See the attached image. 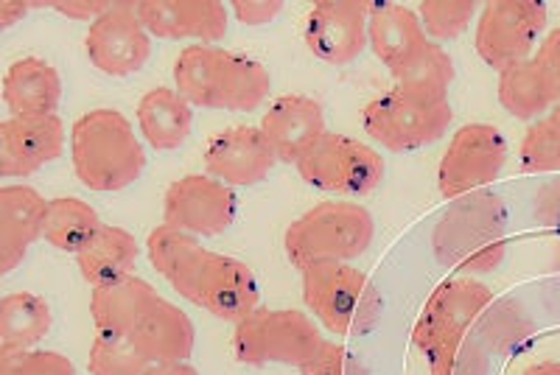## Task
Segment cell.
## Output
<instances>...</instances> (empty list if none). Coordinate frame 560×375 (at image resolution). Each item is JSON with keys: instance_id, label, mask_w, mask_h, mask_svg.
Returning <instances> with one entry per match:
<instances>
[{"instance_id": "cell-1", "label": "cell", "mask_w": 560, "mask_h": 375, "mask_svg": "<svg viewBox=\"0 0 560 375\" xmlns=\"http://www.w3.org/2000/svg\"><path fill=\"white\" fill-rule=\"evenodd\" d=\"M147 255L154 272L183 300L205 308L224 323H242L258 308V278L233 255L213 253L202 238L158 224L147 238Z\"/></svg>"}, {"instance_id": "cell-2", "label": "cell", "mask_w": 560, "mask_h": 375, "mask_svg": "<svg viewBox=\"0 0 560 375\" xmlns=\"http://www.w3.org/2000/svg\"><path fill=\"white\" fill-rule=\"evenodd\" d=\"M90 317L96 331L124 339L152 364L188 362L197 344L191 317L138 274L93 289Z\"/></svg>"}, {"instance_id": "cell-3", "label": "cell", "mask_w": 560, "mask_h": 375, "mask_svg": "<svg viewBox=\"0 0 560 375\" xmlns=\"http://www.w3.org/2000/svg\"><path fill=\"white\" fill-rule=\"evenodd\" d=\"M174 87L191 107L255 113L267 104L272 73L247 54L194 43L174 62Z\"/></svg>"}, {"instance_id": "cell-4", "label": "cell", "mask_w": 560, "mask_h": 375, "mask_svg": "<svg viewBox=\"0 0 560 375\" xmlns=\"http://www.w3.org/2000/svg\"><path fill=\"white\" fill-rule=\"evenodd\" d=\"M70 163L88 191H127L147 172V149L121 109L98 107L70 127Z\"/></svg>"}, {"instance_id": "cell-5", "label": "cell", "mask_w": 560, "mask_h": 375, "mask_svg": "<svg viewBox=\"0 0 560 375\" xmlns=\"http://www.w3.org/2000/svg\"><path fill=\"white\" fill-rule=\"evenodd\" d=\"M432 247L443 267L463 274L497 272L508 255V210L493 194L454 199L438 222Z\"/></svg>"}, {"instance_id": "cell-6", "label": "cell", "mask_w": 560, "mask_h": 375, "mask_svg": "<svg viewBox=\"0 0 560 375\" xmlns=\"http://www.w3.org/2000/svg\"><path fill=\"white\" fill-rule=\"evenodd\" d=\"M376 238V219L364 204L328 199L294 219L283 233V249L294 269L314 263L359 261Z\"/></svg>"}, {"instance_id": "cell-7", "label": "cell", "mask_w": 560, "mask_h": 375, "mask_svg": "<svg viewBox=\"0 0 560 375\" xmlns=\"http://www.w3.org/2000/svg\"><path fill=\"white\" fill-rule=\"evenodd\" d=\"M300 278H303V303L334 337H370L382 323V292L359 267L325 261L303 269Z\"/></svg>"}, {"instance_id": "cell-8", "label": "cell", "mask_w": 560, "mask_h": 375, "mask_svg": "<svg viewBox=\"0 0 560 375\" xmlns=\"http://www.w3.org/2000/svg\"><path fill=\"white\" fill-rule=\"evenodd\" d=\"M325 342L319 325L298 308H255L233 328V356L247 367H303Z\"/></svg>"}, {"instance_id": "cell-9", "label": "cell", "mask_w": 560, "mask_h": 375, "mask_svg": "<svg viewBox=\"0 0 560 375\" xmlns=\"http://www.w3.org/2000/svg\"><path fill=\"white\" fill-rule=\"evenodd\" d=\"M294 168L314 191L337 194V197H368L384 183L387 163L382 152L362 140L325 132L317 147Z\"/></svg>"}, {"instance_id": "cell-10", "label": "cell", "mask_w": 560, "mask_h": 375, "mask_svg": "<svg viewBox=\"0 0 560 375\" xmlns=\"http://www.w3.org/2000/svg\"><path fill=\"white\" fill-rule=\"evenodd\" d=\"M549 9L541 0H490L482 3L474 32L479 59L493 70H508L533 57L547 32Z\"/></svg>"}, {"instance_id": "cell-11", "label": "cell", "mask_w": 560, "mask_h": 375, "mask_svg": "<svg viewBox=\"0 0 560 375\" xmlns=\"http://www.w3.org/2000/svg\"><path fill=\"white\" fill-rule=\"evenodd\" d=\"M454 121L452 104H429L389 90L362 113V127L378 147L393 154H412L438 143Z\"/></svg>"}, {"instance_id": "cell-12", "label": "cell", "mask_w": 560, "mask_h": 375, "mask_svg": "<svg viewBox=\"0 0 560 375\" xmlns=\"http://www.w3.org/2000/svg\"><path fill=\"white\" fill-rule=\"evenodd\" d=\"M510 147L493 124H465L440 157L438 188L443 199H463L493 185L508 166Z\"/></svg>"}, {"instance_id": "cell-13", "label": "cell", "mask_w": 560, "mask_h": 375, "mask_svg": "<svg viewBox=\"0 0 560 375\" xmlns=\"http://www.w3.org/2000/svg\"><path fill=\"white\" fill-rule=\"evenodd\" d=\"M238 213L236 191L210 174L174 179L163 194V224L197 238L224 236Z\"/></svg>"}, {"instance_id": "cell-14", "label": "cell", "mask_w": 560, "mask_h": 375, "mask_svg": "<svg viewBox=\"0 0 560 375\" xmlns=\"http://www.w3.org/2000/svg\"><path fill=\"white\" fill-rule=\"evenodd\" d=\"M90 65L113 79L135 77L152 59V34L138 14V3L118 0L96 23H90L84 37Z\"/></svg>"}, {"instance_id": "cell-15", "label": "cell", "mask_w": 560, "mask_h": 375, "mask_svg": "<svg viewBox=\"0 0 560 375\" xmlns=\"http://www.w3.org/2000/svg\"><path fill=\"white\" fill-rule=\"evenodd\" d=\"M493 303V292L479 280L468 274L446 278L429 294L427 306L420 308L412 328V344L420 353H427L432 344L474 328Z\"/></svg>"}, {"instance_id": "cell-16", "label": "cell", "mask_w": 560, "mask_h": 375, "mask_svg": "<svg viewBox=\"0 0 560 375\" xmlns=\"http://www.w3.org/2000/svg\"><path fill=\"white\" fill-rule=\"evenodd\" d=\"M370 0H319L308 12L303 43L325 65L345 68L370 45Z\"/></svg>"}, {"instance_id": "cell-17", "label": "cell", "mask_w": 560, "mask_h": 375, "mask_svg": "<svg viewBox=\"0 0 560 375\" xmlns=\"http://www.w3.org/2000/svg\"><path fill=\"white\" fill-rule=\"evenodd\" d=\"M68 129L59 115L0 121V177L26 179L65 154Z\"/></svg>"}, {"instance_id": "cell-18", "label": "cell", "mask_w": 560, "mask_h": 375, "mask_svg": "<svg viewBox=\"0 0 560 375\" xmlns=\"http://www.w3.org/2000/svg\"><path fill=\"white\" fill-rule=\"evenodd\" d=\"M205 174L230 188H249L269 177L278 163L261 127H230L208 140L202 154Z\"/></svg>"}, {"instance_id": "cell-19", "label": "cell", "mask_w": 560, "mask_h": 375, "mask_svg": "<svg viewBox=\"0 0 560 375\" xmlns=\"http://www.w3.org/2000/svg\"><path fill=\"white\" fill-rule=\"evenodd\" d=\"M138 14L152 39H197L217 45L230 26V7L219 0H140Z\"/></svg>"}, {"instance_id": "cell-20", "label": "cell", "mask_w": 560, "mask_h": 375, "mask_svg": "<svg viewBox=\"0 0 560 375\" xmlns=\"http://www.w3.org/2000/svg\"><path fill=\"white\" fill-rule=\"evenodd\" d=\"M261 132L278 154V163L298 166L328 132L323 104L303 93L275 98L261 118Z\"/></svg>"}, {"instance_id": "cell-21", "label": "cell", "mask_w": 560, "mask_h": 375, "mask_svg": "<svg viewBox=\"0 0 560 375\" xmlns=\"http://www.w3.org/2000/svg\"><path fill=\"white\" fill-rule=\"evenodd\" d=\"M48 199L32 185H0V274L26 261L28 249L43 238Z\"/></svg>"}, {"instance_id": "cell-22", "label": "cell", "mask_w": 560, "mask_h": 375, "mask_svg": "<svg viewBox=\"0 0 560 375\" xmlns=\"http://www.w3.org/2000/svg\"><path fill=\"white\" fill-rule=\"evenodd\" d=\"M368 39L373 54L389 70V77L407 68L429 45L418 12L393 0H370Z\"/></svg>"}, {"instance_id": "cell-23", "label": "cell", "mask_w": 560, "mask_h": 375, "mask_svg": "<svg viewBox=\"0 0 560 375\" xmlns=\"http://www.w3.org/2000/svg\"><path fill=\"white\" fill-rule=\"evenodd\" d=\"M3 104L14 118L57 115L62 104V77L48 59L23 57L3 77Z\"/></svg>"}, {"instance_id": "cell-24", "label": "cell", "mask_w": 560, "mask_h": 375, "mask_svg": "<svg viewBox=\"0 0 560 375\" xmlns=\"http://www.w3.org/2000/svg\"><path fill=\"white\" fill-rule=\"evenodd\" d=\"M499 104L516 121L535 124L558 104L560 87L544 59L533 54L524 62L499 73Z\"/></svg>"}, {"instance_id": "cell-25", "label": "cell", "mask_w": 560, "mask_h": 375, "mask_svg": "<svg viewBox=\"0 0 560 375\" xmlns=\"http://www.w3.org/2000/svg\"><path fill=\"white\" fill-rule=\"evenodd\" d=\"M138 129L154 152H177L191 138L194 107L177 93V87H154L135 109Z\"/></svg>"}, {"instance_id": "cell-26", "label": "cell", "mask_w": 560, "mask_h": 375, "mask_svg": "<svg viewBox=\"0 0 560 375\" xmlns=\"http://www.w3.org/2000/svg\"><path fill=\"white\" fill-rule=\"evenodd\" d=\"M54 312L48 300L32 292H12L0 300V356L37 350L51 333Z\"/></svg>"}, {"instance_id": "cell-27", "label": "cell", "mask_w": 560, "mask_h": 375, "mask_svg": "<svg viewBox=\"0 0 560 375\" xmlns=\"http://www.w3.org/2000/svg\"><path fill=\"white\" fill-rule=\"evenodd\" d=\"M140 247L129 230L102 224L93 242L77 255V267L90 286H107L115 280L135 274Z\"/></svg>"}, {"instance_id": "cell-28", "label": "cell", "mask_w": 560, "mask_h": 375, "mask_svg": "<svg viewBox=\"0 0 560 375\" xmlns=\"http://www.w3.org/2000/svg\"><path fill=\"white\" fill-rule=\"evenodd\" d=\"M454 77H457L454 59L448 57L443 45L429 39L427 48L407 68L393 73V82L395 90L404 93V96L420 98V102L429 104H443L448 102V90H452Z\"/></svg>"}, {"instance_id": "cell-29", "label": "cell", "mask_w": 560, "mask_h": 375, "mask_svg": "<svg viewBox=\"0 0 560 375\" xmlns=\"http://www.w3.org/2000/svg\"><path fill=\"white\" fill-rule=\"evenodd\" d=\"M98 210L90 202L77 197L48 199V213H45L43 242L51 244L59 253L79 255L102 227Z\"/></svg>"}, {"instance_id": "cell-30", "label": "cell", "mask_w": 560, "mask_h": 375, "mask_svg": "<svg viewBox=\"0 0 560 375\" xmlns=\"http://www.w3.org/2000/svg\"><path fill=\"white\" fill-rule=\"evenodd\" d=\"M423 359L432 375H490L493 367V350L485 342L479 323L468 331L432 344Z\"/></svg>"}, {"instance_id": "cell-31", "label": "cell", "mask_w": 560, "mask_h": 375, "mask_svg": "<svg viewBox=\"0 0 560 375\" xmlns=\"http://www.w3.org/2000/svg\"><path fill=\"white\" fill-rule=\"evenodd\" d=\"M518 163L527 174L560 172V98L544 118L529 124L518 147Z\"/></svg>"}, {"instance_id": "cell-32", "label": "cell", "mask_w": 560, "mask_h": 375, "mask_svg": "<svg viewBox=\"0 0 560 375\" xmlns=\"http://www.w3.org/2000/svg\"><path fill=\"white\" fill-rule=\"evenodd\" d=\"M477 0H423L418 3V17L423 23V32L432 43L443 45L463 37L471 28L474 20L479 17Z\"/></svg>"}, {"instance_id": "cell-33", "label": "cell", "mask_w": 560, "mask_h": 375, "mask_svg": "<svg viewBox=\"0 0 560 375\" xmlns=\"http://www.w3.org/2000/svg\"><path fill=\"white\" fill-rule=\"evenodd\" d=\"M149 367H152V362L143 353H138L132 344L96 331L88 356L90 375H143Z\"/></svg>"}, {"instance_id": "cell-34", "label": "cell", "mask_w": 560, "mask_h": 375, "mask_svg": "<svg viewBox=\"0 0 560 375\" xmlns=\"http://www.w3.org/2000/svg\"><path fill=\"white\" fill-rule=\"evenodd\" d=\"M300 375H370V367L342 342L325 339L314 359H308Z\"/></svg>"}, {"instance_id": "cell-35", "label": "cell", "mask_w": 560, "mask_h": 375, "mask_svg": "<svg viewBox=\"0 0 560 375\" xmlns=\"http://www.w3.org/2000/svg\"><path fill=\"white\" fill-rule=\"evenodd\" d=\"M0 375H77V364L57 350H28L0 356Z\"/></svg>"}, {"instance_id": "cell-36", "label": "cell", "mask_w": 560, "mask_h": 375, "mask_svg": "<svg viewBox=\"0 0 560 375\" xmlns=\"http://www.w3.org/2000/svg\"><path fill=\"white\" fill-rule=\"evenodd\" d=\"M230 12L242 26H269L283 12V0H233Z\"/></svg>"}, {"instance_id": "cell-37", "label": "cell", "mask_w": 560, "mask_h": 375, "mask_svg": "<svg viewBox=\"0 0 560 375\" xmlns=\"http://www.w3.org/2000/svg\"><path fill=\"white\" fill-rule=\"evenodd\" d=\"M48 9L70 20H90L96 23L104 12L113 9V0H48Z\"/></svg>"}, {"instance_id": "cell-38", "label": "cell", "mask_w": 560, "mask_h": 375, "mask_svg": "<svg viewBox=\"0 0 560 375\" xmlns=\"http://www.w3.org/2000/svg\"><path fill=\"white\" fill-rule=\"evenodd\" d=\"M32 9H48V0H0V32L20 23Z\"/></svg>"}, {"instance_id": "cell-39", "label": "cell", "mask_w": 560, "mask_h": 375, "mask_svg": "<svg viewBox=\"0 0 560 375\" xmlns=\"http://www.w3.org/2000/svg\"><path fill=\"white\" fill-rule=\"evenodd\" d=\"M535 213L549 224H560V179L549 183L538 197H535Z\"/></svg>"}, {"instance_id": "cell-40", "label": "cell", "mask_w": 560, "mask_h": 375, "mask_svg": "<svg viewBox=\"0 0 560 375\" xmlns=\"http://www.w3.org/2000/svg\"><path fill=\"white\" fill-rule=\"evenodd\" d=\"M143 375H199V370L188 362H158Z\"/></svg>"}, {"instance_id": "cell-41", "label": "cell", "mask_w": 560, "mask_h": 375, "mask_svg": "<svg viewBox=\"0 0 560 375\" xmlns=\"http://www.w3.org/2000/svg\"><path fill=\"white\" fill-rule=\"evenodd\" d=\"M522 375H560V362H535Z\"/></svg>"}]
</instances>
